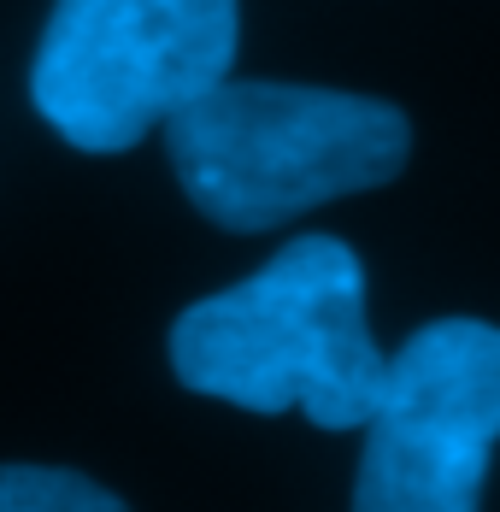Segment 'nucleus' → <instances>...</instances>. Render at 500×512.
I'll return each instance as SVG.
<instances>
[{
  "label": "nucleus",
  "instance_id": "1",
  "mask_svg": "<svg viewBox=\"0 0 500 512\" xmlns=\"http://www.w3.org/2000/svg\"><path fill=\"white\" fill-rule=\"evenodd\" d=\"M183 389L242 412H300L318 430H359L389 354L365 318V265L336 236H295L253 277L200 295L171 324Z\"/></svg>",
  "mask_w": 500,
  "mask_h": 512
},
{
  "label": "nucleus",
  "instance_id": "2",
  "mask_svg": "<svg viewBox=\"0 0 500 512\" xmlns=\"http://www.w3.org/2000/svg\"><path fill=\"white\" fill-rule=\"evenodd\" d=\"M171 171L218 230H277L324 201L395 183L406 112L348 89L224 77L165 124Z\"/></svg>",
  "mask_w": 500,
  "mask_h": 512
},
{
  "label": "nucleus",
  "instance_id": "3",
  "mask_svg": "<svg viewBox=\"0 0 500 512\" xmlns=\"http://www.w3.org/2000/svg\"><path fill=\"white\" fill-rule=\"evenodd\" d=\"M236 48V0H53L30 101L71 148L124 154L218 89Z\"/></svg>",
  "mask_w": 500,
  "mask_h": 512
},
{
  "label": "nucleus",
  "instance_id": "4",
  "mask_svg": "<svg viewBox=\"0 0 500 512\" xmlns=\"http://www.w3.org/2000/svg\"><path fill=\"white\" fill-rule=\"evenodd\" d=\"M359 430L353 512H477L500 442V324L436 318L412 330Z\"/></svg>",
  "mask_w": 500,
  "mask_h": 512
},
{
  "label": "nucleus",
  "instance_id": "5",
  "mask_svg": "<svg viewBox=\"0 0 500 512\" xmlns=\"http://www.w3.org/2000/svg\"><path fill=\"white\" fill-rule=\"evenodd\" d=\"M0 512H124V501L65 465H0Z\"/></svg>",
  "mask_w": 500,
  "mask_h": 512
}]
</instances>
